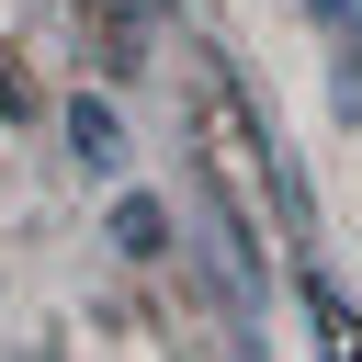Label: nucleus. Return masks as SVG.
<instances>
[{
  "instance_id": "nucleus-1",
  "label": "nucleus",
  "mask_w": 362,
  "mask_h": 362,
  "mask_svg": "<svg viewBox=\"0 0 362 362\" xmlns=\"http://www.w3.org/2000/svg\"><path fill=\"white\" fill-rule=\"evenodd\" d=\"M68 147H79L90 170H124V124H113V102H68Z\"/></svg>"
},
{
  "instance_id": "nucleus-2",
  "label": "nucleus",
  "mask_w": 362,
  "mask_h": 362,
  "mask_svg": "<svg viewBox=\"0 0 362 362\" xmlns=\"http://www.w3.org/2000/svg\"><path fill=\"white\" fill-rule=\"evenodd\" d=\"M158 238H170V215H158L147 192H136V204H113V249H124V260H147Z\"/></svg>"
},
{
  "instance_id": "nucleus-3",
  "label": "nucleus",
  "mask_w": 362,
  "mask_h": 362,
  "mask_svg": "<svg viewBox=\"0 0 362 362\" xmlns=\"http://www.w3.org/2000/svg\"><path fill=\"white\" fill-rule=\"evenodd\" d=\"M317 11H339V0H317Z\"/></svg>"
}]
</instances>
